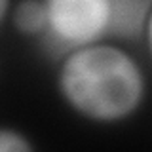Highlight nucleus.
I'll return each mask as SVG.
<instances>
[{"label": "nucleus", "instance_id": "f257e3e1", "mask_svg": "<svg viewBox=\"0 0 152 152\" xmlns=\"http://www.w3.org/2000/svg\"><path fill=\"white\" fill-rule=\"evenodd\" d=\"M57 88L63 101L82 118L114 124L129 118L142 104L146 78L133 55L99 42L63 57Z\"/></svg>", "mask_w": 152, "mask_h": 152}, {"label": "nucleus", "instance_id": "f03ea898", "mask_svg": "<svg viewBox=\"0 0 152 152\" xmlns=\"http://www.w3.org/2000/svg\"><path fill=\"white\" fill-rule=\"evenodd\" d=\"M46 10L48 27L42 38L63 57L107 36L108 0H48Z\"/></svg>", "mask_w": 152, "mask_h": 152}, {"label": "nucleus", "instance_id": "7ed1b4c3", "mask_svg": "<svg viewBox=\"0 0 152 152\" xmlns=\"http://www.w3.org/2000/svg\"><path fill=\"white\" fill-rule=\"evenodd\" d=\"M150 10L152 4L148 0H108L107 34L122 40H135L145 32L148 38Z\"/></svg>", "mask_w": 152, "mask_h": 152}, {"label": "nucleus", "instance_id": "423d86ee", "mask_svg": "<svg viewBox=\"0 0 152 152\" xmlns=\"http://www.w3.org/2000/svg\"><path fill=\"white\" fill-rule=\"evenodd\" d=\"M12 10V4L8 2V0H0V23H2V19L6 17V13Z\"/></svg>", "mask_w": 152, "mask_h": 152}, {"label": "nucleus", "instance_id": "39448f33", "mask_svg": "<svg viewBox=\"0 0 152 152\" xmlns=\"http://www.w3.org/2000/svg\"><path fill=\"white\" fill-rule=\"evenodd\" d=\"M0 152H34L31 139L13 127H0Z\"/></svg>", "mask_w": 152, "mask_h": 152}, {"label": "nucleus", "instance_id": "20e7f679", "mask_svg": "<svg viewBox=\"0 0 152 152\" xmlns=\"http://www.w3.org/2000/svg\"><path fill=\"white\" fill-rule=\"evenodd\" d=\"M12 21L25 36H42L48 27V10L42 0H23L12 6Z\"/></svg>", "mask_w": 152, "mask_h": 152}]
</instances>
